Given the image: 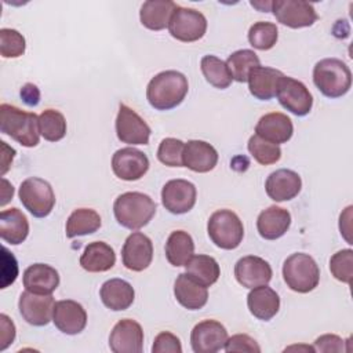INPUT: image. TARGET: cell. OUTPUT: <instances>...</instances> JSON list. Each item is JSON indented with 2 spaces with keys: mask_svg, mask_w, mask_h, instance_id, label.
Masks as SVG:
<instances>
[{
  "mask_svg": "<svg viewBox=\"0 0 353 353\" xmlns=\"http://www.w3.org/2000/svg\"><path fill=\"white\" fill-rule=\"evenodd\" d=\"M101 216L92 208H77L66 221V237L73 239L77 236H85L95 233L101 228Z\"/></svg>",
  "mask_w": 353,
  "mask_h": 353,
  "instance_id": "34",
  "label": "cell"
},
{
  "mask_svg": "<svg viewBox=\"0 0 353 353\" xmlns=\"http://www.w3.org/2000/svg\"><path fill=\"white\" fill-rule=\"evenodd\" d=\"M228 331L216 320H203L190 332V345L194 353H215L225 347Z\"/></svg>",
  "mask_w": 353,
  "mask_h": 353,
  "instance_id": "14",
  "label": "cell"
},
{
  "mask_svg": "<svg viewBox=\"0 0 353 353\" xmlns=\"http://www.w3.org/2000/svg\"><path fill=\"white\" fill-rule=\"evenodd\" d=\"M276 97L284 109L299 117L306 116L313 106V97L307 87L285 74L280 79Z\"/></svg>",
  "mask_w": 353,
  "mask_h": 353,
  "instance_id": "10",
  "label": "cell"
},
{
  "mask_svg": "<svg viewBox=\"0 0 353 353\" xmlns=\"http://www.w3.org/2000/svg\"><path fill=\"white\" fill-rule=\"evenodd\" d=\"M153 259V243L152 240L141 233H131L121 248L123 265L132 272H142L149 268Z\"/></svg>",
  "mask_w": 353,
  "mask_h": 353,
  "instance_id": "17",
  "label": "cell"
},
{
  "mask_svg": "<svg viewBox=\"0 0 353 353\" xmlns=\"http://www.w3.org/2000/svg\"><path fill=\"white\" fill-rule=\"evenodd\" d=\"M21 98L28 106H36L40 102V90L32 83H26L21 88Z\"/></svg>",
  "mask_w": 353,
  "mask_h": 353,
  "instance_id": "48",
  "label": "cell"
},
{
  "mask_svg": "<svg viewBox=\"0 0 353 353\" xmlns=\"http://www.w3.org/2000/svg\"><path fill=\"white\" fill-rule=\"evenodd\" d=\"M15 339V325L12 320L1 313L0 314V350H6Z\"/></svg>",
  "mask_w": 353,
  "mask_h": 353,
  "instance_id": "47",
  "label": "cell"
},
{
  "mask_svg": "<svg viewBox=\"0 0 353 353\" xmlns=\"http://www.w3.org/2000/svg\"><path fill=\"white\" fill-rule=\"evenodd\" d=\"M178 4L171 0H148L139 11L141 23L149 30H163L168 28L170 18Z\"/></svg>",
  "mask_w": 353,
  "mask_h": 353,
  "instance_id": "31",
  "label": "cell"
},
{
  "mask_svg": "<svg viewBox=\"0 0 353 353\" xmlns=\"http://www.w3.org/2000/svg\"><path fill=\"white\" fill-rule=\"evenodd\" d=\"M248 152L254 157V160L262 165H270L280 160L281 157V149L279 145L272 143L269 141H265L263 138L254 134L248 139Z\"/></svg>",
  "mask_w": 353,
  "mask_h": 353,
  "instance_id": "39",
  "label": "cell"
},
{
  "mask_svg": "<svg viewBox=\"0 0 353 353\" xmlns=\"http://www.w3.org/2000/svg\"><path fill=\"white\" fill-rule=\"evenodd\" d=\"M291 226V214L288 210L270 205L263 210L256 219V229L262 239L276 240L287 233Z\"/></svg>",
  "mask_w": 353,
  "mask_h": 353,
  "instance_id": "25",
  "label": "cell"
},
{
  "mask_svg": "<svg viewBox=\"0 0 353 353\" xmlns=\"http://www.w3.org/2000/svg\"><path fill=\"white\" fill-rule=\"evenodd\" d=\"M12 194H14V186L10 185V182L7 179H3V192H1V205H6L11 199H12Z\"/></svg>",
  "mask_w": 353,
  "mask_h": 353,
  "instance_id": "49",
  "label": "cell"
},
{
  "mask_svg": "<svg viewBox=\"0 0 353 353\" xmlns=\"http://www.w3.org/2000/svg\"><path fill=\"white\" fill-rule=\"evenodd\" d=\"M182 163L183 167H188L194 172H208L214 170L218 163V152L205 141L192 139L185 143Z\"/></svg>",
  "mask_w": 353,
  "mask_h": 353,
  "instance_id": "21",
  "label": "cell"
},
{
  "mask_svg": "<svg viewBox=\"0 0 353 353\" xmlns=\"http://www.w3.org/2000/svg\"><path fill=\"white\" fill-rule=\"evenodd\" d=\"M208 287L192 279L188 273H179L174 283L175 299L188 310H199L208 301Z\"/></svg>",
  "mask_w": 353,
  "mask_h": 353,
  "instance_id": "24",
  "label": "cell"
},
{
  "mask_svg": "<svg viewBox=\"0 0 353 353\" xmlns=\"http://www.w3.org/2000/svg\"><path fill=\"white\" fill-rule=\"evenodd\" d=\"M25 37L15 29H0V52L3 58H18L25 52Z\"/></svg>",
  "mask_w": 353,
  "mask_h": 353,
  "instance_id": "41",
  "label": "cell"
},
{
  "mask_svg": "<svg viewBox=\"0 0 353 353\" xmlns=\"http://www.w3.org/2000/svg\"><path fill=\"white\" fill-rule=\"evenodd\" d=\"M0 131L25 148H34L40 141L39 116L8 103L0 105Z\"/></svg>",
  "mask_w": 353,
  "mask_h": 353,
  "instance_id": "2",
  "label": "cell"
},
{
  "mask_svg": "<svg viewBox=\"0 0 353 353\" xmlns=\"http://www.w3.org/2000/svg\"><path fill=\"white\" fill-rule=\"evenodd\" d=\"M189 91V83L183 73L164 70L157 73L146 87V99L156 110H170L182 103Z\"/></svg>",
  "mask_w": 353,
  "mask_h": 353,
  "instance_id": "1",
  "label": "cell"
},
{
  "mask_svg": "<svg viewBox=\"0 0 353 353\" xmlns=\"http://www.w3.org/2000/svg\"><path fill=\"white\" fill-rule=\"evenodd\" d=\"M302 188V179L298 172L287 168L273 171L266 182V194L274 201H288L298 196Z\"/></svg>",
  "mask_w": 353,
  "mask_h": 353,
  "instance_id": "20",
  "label": "cell"
},
{
  "mask_svg": "<svg viewBox=\"0 0 353 353\" xmlns=\"http://www.w3.org/2000/svg\"><path fill=\"white\" fill-rule=\"evenodd\" d=\"M113 353H141L143 349V330L132 319H123L114 324L109 335Z\"/></svg>",
  "mask_w": 353,
  "mask_h": 353,
  "instance_id": "16",
  "label": "cell"
},
{
  "mask_svg": "<svg viewBox=\"0 0 353 353\" xmlns=\"http://www.w3.org/2000/svg\"><path fill=\"white\" fill-rule=\"evenodd\" d=\"M279 39V30L276 23L259 21L251 25L248 30L250 44L259 51H268L274 47Z\"/></svg>",
  "mask_w": 353,
  "mask_h": 353,
  "instance_id": "38",
  "label": "cell"
},
{
  "mask_svg": "<svg viewBox=\"0 0 353 353\" xmlns=\"http://www.w3.org/2000/svg\"><path fill=\"white\" fill-rule=\"evenodd\" d=\"M54 306H55V299L51 294L48 295L34 294L28 290H25L19 295V301H18V309L22 319L28 324L34 327H43V325H47L50 321H52Z\"/></svg>",
  "mask_w": 353,
  "mask_h": 353,
  "instance_id": "12",
  "label": "cell"
},
{
  "mask_svg": "<svg viewBox=\"0 0 353 353\" xmlns=\"http://www.w3.org/2000/svg\"><path fill=\"white\" fill-rule=\"evenodd\" d=\"M116 263V254L113 248L105 241H92L85 245L80 266L90 273H101L110 270Z\"/></svg>",
  "mask_w": 353,
  "mask_h": 353,
  "instance_id": "29",
  "label": "cell"
},
{
  "mask_svg": "<svg viewBox=\"0 0 353 353\" xmlns=\"http://www.w3.org/2000/svg\"><path fill=\"white\" fill-rule=\"evenodd\" d=\"M99 296L108 309L120 312L128 309L132 305L135 299V291L128 281L123 279H110L102 284Z\"/></svg>",
  "mask_w": 353,
  "mask_h": 353,
  "instance_id": "28",
  "label": "cell"
},
{
  "mask_svg": "<svg viewBox=\"0 0 353 353\" xmlns=\"http://www.w3.org/2000/svg\"><path fill=\"white\" fill-rule=\"evenodd\" d=\"M207 233L216 247L234 250L243 241L244 226L232 210H218L208 219Z\"/></svg>",
  "mask_w": 353,
  "mask_h": 353,
  "instance_id": "6",
  "label": "cell"
},
{
  "mask_svg": "<svg viewBox=\"0 0 353 353\" xmlns=\"http://www.w3.org/2000/svg\"><path fill=\"white\" fill-rule=\"evenodd\" d=\"M259 58L252 50H237L232 52L226 61V66L233 80L245 83L252 69L259 66Z\"/></svg>",
  "mask_w": 353,
  "mask_h": 353,
  "instance_id": "35",
  "label": "cell"
},
{
  "mask_svg": "<svg viewBox=\"0 0 353 353\" xmlns=\"http://www.w3.org/2000/svg\"><path fill=\"white\" fill-rule=\"evenodd\" d=\"M330 272L338 281L350 284L353 277V251L346 248L335 252L330 259Z\"/></svg>",
  "mask_w": 353,
  "mask_h": 353,
  "instance_id": "40",
  "label": "cell"
},
{
  "mask_svg": "<svg viewBox=\"0 0 353 353\" xmlns=\"http://www.w3.org/2000/svg\"><path fill=\"white\" fill-rule=\"evenodd\" d=\"M116 134L119 141L128 145H148L150 138V127L131 108L120 103L116 117Z\"/></svg>",
  "mask_w": 353,
  "mask_h": 353,
  "instance_id": "11",
  "label": "cell"
},
{
  "mask_svg": "<svg viewBox=\"0 0 353 353\" xmlns=\"http://www.w3.org/2000/svg\"><path fill=\"white\" fill-rule=\"evenodd\" d=\"M207 30V19L203 12L194 8L178 6L168 22L170 34L183 43L200 40Z\"/></svg>",
  "mask_w": 353,
  "mask_h": 353,
  "instance_id": "8",
  "label": "cell"
},
{
  "mask_svg": "<svg viewBox=\"0 0 353 353\" xmlns=\"http://www.w3.org/2000/svg\"><path fill=\"white\" fill-rule=\"evenodd\" d=\"M251 6L258 8L259 11H263V12H268L270 11L272 8V1H251Z\"/></svg>",
  "mask_w": 353,
  "mask_h": 353,
  "instance_id": "51",
  "label": "cell"
},
{
  "mask_svg": "<svg viewBox=\"0 0 353 353\" xmlns=\"http://www.w3.org/2000/svg\"><path fill=\"white\" fill-rule=\"evenodd\" d=\"M185 273L205 287L215 284L221 276L218 262L212 256L201 254L192 255V258L185 263Z\"/></svg>",
  "mask_w": 353,
  "mask_h": 353,
  "instance_id": "33",
  "label": "cell"
},
{
  "mask_svg": "<svg viewBox=\"0 0 353 353\" xmlns=\"http://www.w3.org/2000/svg\"><path fill=\"white\" fill-rule=\"evenodd\" d=\"M313 83L327 98H339L352 87V72L338 58H324L313 68Z\"/></svg>",
  "mask_w": 353,
  "mask_h": 353,
  "instance_id": "4",
  "label": "cell"
},
{
  "mask_svg": "<svg viewBox=\"0 0 353 353\" xmlns=\"http://www.w3.org/2000/svg\"><path fill=\"white\" fill-rule=\"evenodd\" d=\"M255 134L265 141L280 145L291 139L294 134V125L287 114L280 112H272L263 114L258 120L255 125Z\"/></svg>",
  "mask_w": 353,
  "mask_h": 353,
  "instance_id": "22",
  "label": "cell"
},
{
  "mask_svg": "<svg viewBox=\"0 0 353 353\" xmlns=\"http://www.w3.org/2000/svg\"><path fill=\"white\" fill-rule=\"evenodd\" d=\"M273 272L268 261L256 255L240 258L234 265V277L237 283L245 288L265 285L272 280Z\"/></svg>",
  "mask_w": 353,
  "mask_h": 353,
  "instance_id": "18",
  "label": "cell"
},
{
  "mask_svg": "<svg viewBox=\"0 0 353 353\" xmlns=\"http://www.w3.org/2000/svg\"><path fill=\"white\" fill-rule=\"evenodd\" d=\"M1 252V288H7L15 281L18 276V263L15 256L7 250V247H3Z\"/></svg>",
  "mask_w": 353,
  "mask_h": 353,
  "instance_id": "45",
  "label": "cell"
},
{
  "mask_svg": "<svg viewBox=\"0 0 353 353\" xmlns=\"http://www.w3.org/2000/svg\"><path fill=\"white\" fill-rule=\"evenodd\" d=\"M52 323L66 335L80 334L87 325L85 309L73 299L58 301L54 306Z\"/></svg>",
  "mask_w": 353,
  "mask_h": 353,
  "instance_id": "19",
  "label": "cell"
},
{
  "mask_svg": "<svg viewBox=\"0 0 353 353\" xmlns=\"http://www.w3.org/2000/svg\"><path fill=\"white\" fill-rule=\"evenodd\" d=\"M22 283L30 292L48 295L58 288L59 273L47 263H33L25 269Z\"/></svg>",
  "mask_w": 353,
  "mask_h": 353,
  "instance_id": "23",
  "label": "cell"
},
{
  "mask_svg": "<svg viewBox=\"0 0 353 353\" xmlns=\"http://www.w3.org/2000/svg\"><path fill=\"white\" fill-rule=\"evenodd\" d=\"M185 142L176 138H164L157 149V159L160 163L168 167H183L182 154H183Z\"/></svg>",
  "mask_w": 353,
  "mask_h": 353,
  "instance_id": "42",
  "label": "cell"
},
{
  "mask_svg": "<svg viewBox=\"0 0 353 353\" xmlns=\"http://www.w3.org/2000/svg\"><path fill=\"white\" fill-rule=\"evenodd\" d=\"M200 68L205 80L215 88L225 90L232 84L233 79L229 73L226 62H223L221 58L215 55H204L200 61Z\"/></svg>",
  "mask_w": 353,
  "mask_h": 353,
  "instance_id": "36",
  "label": "cell"
},
{
  "mask_svg": "<svg viewBox=\"0 0 353 353\" xmlns=\"http://www.w3.org/2000/svg\"><path fill=\"white\" fill-rule=\"evenodd\" d=\"M153 353H182V345L176 335L168 331L160 332L152 346Z\"/></svg>",
  "mask_w": 353,
  "mask_h": 353,
  "instance_id": "44",
  "label": "cell"
},
{
  "mask_svg": "<svg viewBox=\"0 0 353 353\" xmlns=\"http://www.w3.org/2000/svg\"><path fill=\"white\" fill-rule=\"evenodd\" d=\"M194 252V241L185 230H174L165 243V258L175 266H185Z\"/></svg>",
  "mask_w": 353,
  "mask_h": 353,
  "instance_id": "32",
  "label": "cell"
},
{
  "mask_svg": "<svg viewBox=\"0 0 353 353\" xmlns=\"http://www.w3.org/2000/svg\"><path fill=\"white\" fill-rule=\"evenodd\" d=\"M283 76L284 73L279 69L259 65L248 74V90L256 99L269 101L276 97L277 87Z\"/></svg>",
  "mask_w": 353,
  "mask_h": 353,
  "instance_id": "27",
  "label": "cell"
},
{
  "mask_svg": "<svg viewBox=\"0 0 353 353\" xmlns=\"http://www.w3.org/2000/svg\"><path fill=\"white\" fill-rule=\"evenodd\" d=\"M247 306L254 317L258 320L269 321L277 314L280 309V296L273 288L268 287V284L258 285L251 288L248 292Z\"/></svg>",
  "mask_w": 353,
  "mask_h": 353,
  "instance_id": "26",
  "label": "cell"
},
{
  "mask_svg": "<svg viewBox=\"0 0 353 353\" xmlns=\"http://www.w3.org/2000/svg\"><path fill=\"white\" fill-rule=\"evenodd\" d=\"M22 205L36 218H46L55 205V194L52 186L37 176L26 178L18 192Z\"/></svg>",
  "mask_w": 353,
  "mask_h": 353,
  "instance_id": "7",
  "label": "cell"
},
{
  "mask_svg": "<svg viewBox=\"0 0 353 353\" xmlns=\"http://www.w3.org/2000/svg\"><path fill=\"white\" fill-rule=\"evenodd\" d=\"M197 199L196 186L186 179H171L161 189V203L164 208L175 215L189 212Z\"/></svg>",
  "mask_w": 353,
  "mask_h": 353,
  "instance_id": "13",
  "label": "cell"
},
{
  "mask_svg": "<svg viewBox=\"0 0 353 353\" xmlns=\"http://www.w3.org/2000/svg\"><path fill=\"white\" fill-rule=\"evenodd\" d=\"M40 135L48 142H58L66 135L65 116L55 109H46L39 116Z\"/></svg>",
  "mask_w": 353,
  "mask_h": 353,
  "instance_id": "37",
  "label": "cell"
},
{
  "mask_svg": "<svg viewBox=\"0 0 353 353\" xmlns=\"http://www.w3.org/2000/svg\"><path fill=\"white\" fill-rule=\"evenodd\" d=\"M270 11H273V15L281 25L291 29L312 26L319 19L313 4L302 0L272 1Z\"/></svg>",
  "mask_w": 353,
  "mask_h": 353,
  "instance_id": "9",
  "label": "cell"
},
{
  "mask_svg": "<svg viewBox=\"0 0 353 353\" xmlns=\"http://www.w3.org/2000/svg\"><path fill=\"white\" fill-rule=\"evenodd\" d=\"M314 352H324V353H330V352H343V339L338 335L334 334H325L319 336L314 341Z\"/></svg>",
  "mask_w": 353,
  "mask_h": 353,
  "instance_id": "46",
  "label": "cell"
},
{
  "mask_svg": "<svg viewBox=\"0 0 353 353\" xmlns=\"http://www.w3.org/2000/svg\"><path fill=\"white\" fill-rule=\"evenodd\" d=\"M29 234V222L25 214L17 207L3 210L0 214V237L3 241L18 245Z\"/></svg>",
  "mask_w": 353,
  "mask_h": 353,
  "instance_id": "30",
  "label": "cell"
},
{
  "mask_svg": "<svg viewBox=\"0 0 353 353\" xmlns=\"http://www.w3.org/2000/svg\"><path fill=\"white\" fill-rule=\"evenodd\" d=\"M149 165L148 156L132 146L116 150L112 157V170L123 181L141 179L148 172Z\"/></svg>",
  "mask_w": 353,
  "mask_h": 353,
  "instance_id": "15",
  "label": "cell"
},
{
  "mask_svg": "<svg viewBox=\"0 0 353 353\" xmlns=\"http://www.w3.org/2000/svg\"><path fill=\"white\" fill-rule=\"evenodd\" d=\"M283 279L290 290L306 294L319 285L320 269L309 254L295 252L283 263Z\"/></svg>",
  "mask_w": 353,
  "mask_h": 353,
  "instance_id": "5",
  "label": "cell"
},
{
  "mask_svg": "<svg viewBox=\"0 0 353 353\" xmlns=\"http://www.w3.org/2000/svg\"><path fill=\"white\" fill-rule=\"evenodd\" d=\"M1 149H3V161H1L3 168H1V175H4V174L7 172V170H8V167H10V164H11V161H12L14 156H15V150L11 149L10 153H6V148H4L3 145H1Z\"/></svg>",
  "mask_w": 353,
  "mask_h": 353,
  "instance_id": "50",
  "label": "cell"
},
{
  "mask_svg": "<svg viewBox=\"0 0 353 353\" xmlns=\"http://www.w3.org/2000/svg\"><path fill=\"white\" fill-rule=\"evenodd\" d=\"M153 199L141 192H125L113 203L114 218L123 228L138 230L146 226L156 214Z\"/></svg>",
  "mask_w": 353,
  "mask_h": 353,
  "instance_id": "3",
  "label": "cell"
},
{
  "mask_svg": "<svg viewBox=\"0 0 353 353\" xmlns=\"http://www.w3.org/2000/svg\"><path fill=\"white\" fill-rule=\"evenodd\" d=\"M228 353L230 352H248V353H259L261 347L254 338L247 334H236L228 338L225 347Z\"/></svg>",
  "mask_w": 353,
  "mask_h": 353,
  "instance_id": "43",
  "label": "cell"
}]
</instances>
